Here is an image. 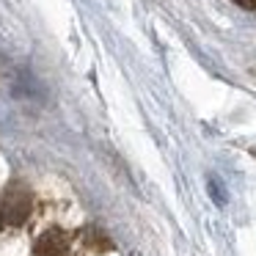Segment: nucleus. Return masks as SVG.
Returning a JSON list of instances; mask_svg holds the SVG:
<instances>
[{
  "label": "nucleus",
  "instance_id": "f03ea898",
  "mask_svg": "<svg viewBox=\"0 0 256 256\" xmlns=\"http://www.w3.org/2000/svg\"><path fill=\"white\" fill-rule=\"evenodd\" d=\"M34 256H69V242L61 228H47L34 245Z\"/></svg>",
  "mask_w": 256,
  "mask_h": 256
},
{
  "label": "nucleus",
  "instance_id": "7ed1b4c3",
  "mask_svg": "<svg viewBox=\"0 0 256 256\" xmlns=\"http://www.w3.org/2000/svg\"><path fill=\"white\" fill-rule=\"evenodd\" d=\"M237 6H242V8H250V12H256V0H234Z\"/></svg>",
  "mask_w": 256,
  "mask_h": 256
},
{
  "label": "nucleus",
  "instance_id": "f257e3e1",
  "mask_svg": "<svg viewBox=\"0 0 256 256\" xmlns=\"http://www.w3.org/2000/svg\"><path fill=\"white\" fill-rule=\"evenodd\" d=\"M34 210V193L25 184H12L0 198V228H17Z\"/></svg>",
  "mask_w": 256,
  "mask_h": 256
}]
</instances>
